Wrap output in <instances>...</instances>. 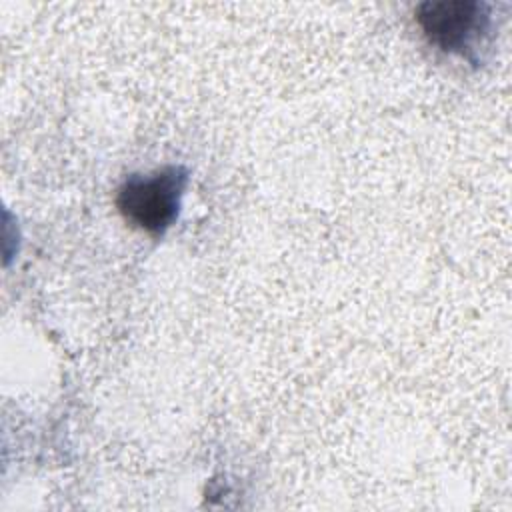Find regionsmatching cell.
I'll return each instance as SVG.
<instances>
[{
    "label": "cell",
    "instance_id": "cell-1",
    "mask_svg": "<svg viewBox=\"0 0 512 512\" xmlns=\"http://www.w3.org/2000/svg\"><path fill=\"white\" fill-rule=\"evenodd\" d=\"M186 184L188 170L184 166H164L152 174H132L118 188V212L130 226L158 236L176 220Z\"/></svg>",
    "mask_w": 512,
    "mask_h": 512
},
{
    "label": "cell",
    "instance_id": "cell-2",
    "mask_svg": "<svg viewBox=\"0 0 512 512\" xmlns=\"http://www.w3.org/2000/svg\"><path fill=\"white\" fill-rule=\"evenodd\" d=\"M416 22L436 48L472 58L490 32V6L480 0H428L418 4Z\"/></svg>",
    "mask_w": 512,
    "mask_h": 512
}]
</instances>
